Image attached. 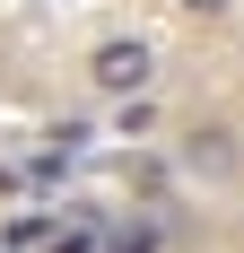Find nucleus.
Returning <instances> with one entry per match:
<instances>
[{"mask_svg":"<svg viewBox=\"0 0 244 253\" xmlns=\"http://www.w3.org/2000/svg\"><path fill=\"white\" fill-rule=\"evenodd\" d=\"M52 253H87V227H79V236H52Z\"/></svg>","mask_w":244,"mask_h":253,"instance_id":"obj_4","label":"nucleus"},{"mask_svg":"<svg viewBox=\"0 0 244 253\" xmlns=\"http://www.w3.org/2000/svg\"><path fill=\"white\" fill-rule=\"evenodd\" d=\"M183 175H201V183H227V175H236V131H227V123H201V131H183Z\"/></svg>","mask_w":244,"mask_h":253,"instance_id":"obj_2","label":"nucleus"},{"mask_svg":"<svg viewBox=\"0 0 244 253\" xmlns=\"http://www.w3.org/2000/svg\"><path fill=\"white\" fill-rule=\"evenodd\" d=\"M174 9H183V18H227L236 0H174Z\"/></svg>","mask_w":244,"mask_h":253,"instance_id":"obj_3","label":"nucleus"},{"mask_svg":"<svg viewBox=\"0 0 244 253\" xmlns=\"http://www.w3.org/2000/svg\"><path fill=\"white\" fill-rule=\"evenodd\" d=\"M87 79H96L105 96H148V79H157V52H148L140 35H131V44H96Z\"/></svg>","mask_w":244,"mask_h":253,"instance_id":"obj_1","label":"nucleus"}]
</instances>
